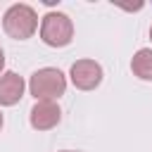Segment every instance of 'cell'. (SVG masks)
<instances>
[{
    "instance_id": "cell-9",
    "label": "cell",
    "mask_w": 152,
    "mask_h": 152,
    "mask_svg": "<svg viewBox=\"0 0 152 152\" xmlns=\"http://www.w3.org/2000/svg\"><path fill=\"white\" fill-rule=\"evenodd\" d=\"M2 124H5V119H2V112H0V131H2Z\"/></svg>"
},
{
    "instance_id": "cell-3",
    "label": "cell",
    "mask_w": 152,
    "mask_h": 152,
    "mask_svg": "<svg viewBox=\"0 0 152 152\" xmlns=\"http://www.w3.org/2000/svg\"><path fill=\"white\" fill-rule=\"evenodd\" d=\"M40 40L50 48H64L74 40V21L64 12H48L40 19Z\"/></svg>"
},
{
    "instance_id": "cell-8",
    "label": "cell",
    "mask_w": 152,
    "mask_h": 152,
    "mask_svg": "<svg viewBox=\"0 0 152 152\" xmlns=\"http://www.w3.org/2000/svg\"><path fill=\"white\" fill-rule=\"evenodd\" d=\"M2 69H5V52H2V48H0V76H2Z\"/></svg>"
},
{
    "instance_id": "cell-11",
    "label": "cell",
    "mask_w": 152,
    "mask_h": 152,
    "mask_svg": "<svg viewBox=\"0 0 152 152\" xmlns=\"http://www.w3.org/2000/svg\"><path fill=\"white\" fill-rule=\"evenodd\" d=\"M150 38H152V26H150Z\"/></svg>"
},
{
    "instance_id": "cell-4",
    "label": "cell",
    "mask_w": 152,
    "mask_h": 152,
    "mask_svg": "<svg viewBox=\"0 0 152 152\" xmlns=\"http://www.w3.org/2000/svg\"><path fill=\"white\" fill-rule=\"evenodd\" d=\"M102 66L95 59H76L69 69V78L78 90H95L102 83Z\"/></svg>"
},
{
    "instance_id": "cell-5",
    "label": "cell",
    "mask_w": 152,
    "mask_h": 152,
    "mask_svg": "<svg viewBox=\"0 0 152 152\" xmlns=\"http://www.w3.org/2000/svg\"><path fill=\"white\" fill-rule=\"evenodd\" d=\"M59 119H62V109L55 100H38L28 112L31 128L36 131H50L59 124Z\"/></svg>"
},
{
    "instance_id": "cell-6",
    "label": "cell",
    "mask_w": 152,
    "mask_h": 152,
    "mask_svg": "<svg viewBox=\"0 0 152 152\" xmlns=\"http://www.w3.org/2000/svg\"><path fill=\"white\" fill-rule=\"evenodd\" d=\"M24 78L14 71H2L0 76V107H12L24 97Z\"/></svg>"
},
{
    "instance_id": "cell-1",
    "label": "cell",
    "mask_w": 152,
    "mask_h": 152,
    "mask_svg": "<svg viewBox=\"0 0 152 152\" xmlns=\"http://www.w3.org/2000/svg\"><path fill=\"white\" fill-rule=\"evenodd\" d=\"M2 28L14 40H26L38 31V14L26 2H14L2 14Z\"/></svg>"
},
{
    "instance_id": "cell-2",
    "label": "cell",
    "mask_w": 152,
    "mask_h": 152,
    "mask_svg": "<svg viewBox=\"0 0 152 152\" xmlns=\"http://www.w3.org/2000/svg\"><path fill=\"white\" fill-rule=\"evenodd\" d=\"M66 90V76L55 66H43L31 74L28 78V93L38 100H57Z\"/></svg>"
},
{
    "instance_id": "cell-7",
    "label": "cell",
    "mask_w": 152,
    "mask_h": 152,
    "mask_svg": "<svg viewBox=\"0 0 152 152\" xmlns=\"http://www.w3.org/2000/svg\"><path fill=\"white\" fill-rule=\"evenodd\" d=\"M131 71L140 81H152V48H140L131 59Z\"/></svg>"
},
{
    "instance_id": "cell-10",
    "label": "cell",
    "mask_w": 152,
    "mask_h": 152,
    "mask_svg": "<svg viewBox=\"0 0 152 152\" xmlns=\"http://www.w3.org/2000/svg\"><path fill=\"white\" fill-rule=\"evenodd\" d=\"M59 152H78V150H59Z\"/></svg>"
}]
</instances>
